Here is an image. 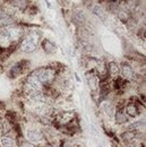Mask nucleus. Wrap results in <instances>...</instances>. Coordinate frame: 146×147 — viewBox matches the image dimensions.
I'll return each instance as SVG.
<instances>
[{"instance_id":"1","label":"nucleus","mask_w":146,"mask_h":147,"mask_svg":"<svg viewBox=\"0 0 146 147\" xmlns=\"http://www.w3.org/2000/svg\"><path fill=\"white\" fill-rule=\"evenodd\" d=\"M40 40H41V32L36 30L30 31L27 34L25 33L20 42V50L25 53H33L34 51H36Z\"/></svg>"},{"instance_id":"2","label":"nucleus","mask_w":146,"mask_h":147,"mask_svg":"<svg viewBox=\"0 0 146 147\" xmlns=\"http://www.w3.org/2000/svg\"><path fill=\"white\" fill-rule=\"evenodd\" d=\"M34 75L37 77V79L42 83V85L50 84L55 76V70L51 67H45V68H40L34 71Z\"/></svg>"},{"instance_id":"3","label":"nucleus","mask_w":146,"mask_h":147,"mask_svg":"<svg viewBox=\"0 0 146 147\" xmlns=\"http://www.w3.org/2000/svg\"><path fill=\"white\" fill-rule=\"evenodd\" d=\"M43 86L42 83L37 79V77L34 74H30L27 77H26V82H25V88H26V92H33V91H42L43 90Z\"/></svg>"},{"instance_id":"4","label":"nucleus","mask_w":146,"mask_h":147,"mask_svg":"<svg viewBox=\"0 0 146 147\" xmlns=\"http://www.w3.org/2000/svg\"><path fill=\"white\" fill-rule=\"evenodd\" d=\"M86 15L83 10L80 9H76V10H73L72 14H70V20L74 25H76L77 27H80L83 26L85 23H86Z\"/></svg>"},{"instance_id":"5","label":"nucleus","mask_w":146,"mask_h":147,"mask_svg":"<svg viewBox=\"0 0 146 147\" xmlns=\"http://www.w3.org/2000/svg\"><path fill=\"white\" fill-rule=\"evenodd\" d=\"M26 138L32 144H37V143H41L43 140V135L37 129H27L26 130Z\"/></svg>"},{"instance_id":"6","label":"nucleus","mask_w":146,"mask_h":147,"mask_svg":"<svg viewBox=\"0 0 146 147\" xmlns=\"http://www.w3.org/2000/svg\"><path fill=\"white\" fill-rule=\"evenodd\" d=\"M85 77H86V80H87V85H89V87H90L92 92L97 91V88L100 86V83H99V79H97L96 75L93 71H91V73L89 71V73H86Z\"/></svg>"},{"instance_id":"7","label":"nucleus","mask_w":146,"mask_h":147,"mask_svg":"<svg viewBox=\"0 0 146 147\" xmlns=\"http://www.w3.org/2000/svg\"><path fill=\"white\" fill-rule=\"evenodd\" d=\"M87 7H89V9L92 11V14H94L96 17H99L101 20H105V18H107V13H105V10L100 5H97V3H90Z\"/></svg>"},{"instance_id":"8","label":"nucleus","mask_w":146,"mask_h":147,"mask_svg":"<svg viewBox=\"0 0 146 147\" xmlns=\"http://www.w3.org/2000/svg\"><path fill=\"white\" fill-rule=\"evenodd\" d=\"M24 63V61H19V62H16L11 68H10V70H9V77L10 78H15V77H17L19 75H22V74L24 73V70H25V65H23Z\"/></svg>"},{"instance_id":"9","label":"nucleus","mask_w":146,"mask_h":147,"mask_svg":"<svg viewBox=\"0 0 146 147\" xmlns=\"http://www.w3.org/2000/svg\"><path fill=\"white\" fill-rule=\"evenodd\" d=\"M41 45H42L43 51H44L47 55H53L55 52V50H57L55 44L51 40H49V38H44V40L42 41Z\"/></svg>"},{"instance_id":"10","label":"nucleus","mask_w":146,"mask_h":147,"mask_svg":"<svg viewBox=\"0 0 146 147\" xmlns=\"http://www.w3.org/2000/svg\"><path fill=\"white\" fill-rule=\"evenodd\" d=\"M120 73L122 75L124 78L126 79H131L134 78V70L131 68V66L128 62H122L120 66Z\"/></svg>"},{"instance_id":"11","label":"nucleus","mask_w":146,"mask_h":147,"mask_svg":"<svg viewBox=\"0 0 146 147\" xmlns=\"http://www.w3.org/2000/svg\"><path fill=\"white\" fill-rule=\"evenodd\" d=\"M107 70H108V73H109L112 77H118V75L120 74V68H119L118 63L114 62V61H111V62L108 63Z\"/></svg>"},{"instance_id":"12","label":"nucleus","mask_w":146,"mask_h":147,"mask_svg":"<svg viewBox=\"0 0 146 147\" xmlns=\"http://www.w3.org/2000/svg\"><path fill=\"white\" fill-rule=\"evenodd\" d=\"M126 112H127V114L129 117H131V118H135L137 114H138V109H137V107H136V104L135 103H128L127 107H126Z\"/></svg>"},{"instance_id":"13","label":"nucleus","mask_w":146,"mask_h":147,"mask_svg":"<svg viewBox=\"0 0 146 147\" xmlns=\"http://www.w3.org/2000/svg\"><path fill=\"white\" fill-rule=\"evenodd\" d=\"M0 145L1 147H15L16 144H15V140L10 137H1L0 138Z\"/></svg>"},{"instance_id":"14","label":"nucleus","mask_w":146,"mask_h":147,"mask_svg":"<svg viewBox=\"0 0 146 147\" xmlns=\"http://www.w3.org/2000/svg\"><path fill=\"white\" fill-rule=\"evenodd\" d=\"M114 117H116V121H117L118 123H125V122L128 121V118H127V115H126V113L122 112L121 110L117 111V112L114 113Z\"/></svg>"},{"instance_id":"15","label":"nucleus","mask_w":146,"mask_h":147,"mask_svg":"<svg viewBox=\"0 0 146 147\" xmlns=\"http://www.w3.org/2000/svg\"><path fill=\"white\" fill-rule=\"evenodd\" d=\"M103 107V110L104 112L109 115V117H113L114 115V113H116V110H114V107L110 103V102H104V104L102 105Z\"/></svg>"},{"instance_id":"16","label":"nucleus","mask_w":146,"mask_h":147,"mask_svg":"<svg viewBox=\"0 0 146 147\" xmlns=\"http://www.w3.org/2000/svg\"><path fill=\"white\" fill-rule=\"evenodd\" d=\"M143 126H145V123H144L143 121H137V122L132 123V125L130 126V128H131V129H137L138 127H143Z\"/></svg>"},{"instance_id":"17","label":"nucleus","mask_w":146,"mask_h":147,"mask_svg":"<svg viewBox=\"0 0 146 147\" xmlns=\"http://www.w3.org/2000/svg\"><path fill=\"white\" fill-rule=\"evenodd\" d=\"M44 1H45V5H47V7H48V8H51V7H52V6H51V3H50V1H49V0H44Z\"/></svg>"}]
</instances>
